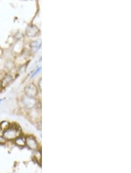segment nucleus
Wrapping results in <instances>:
<instances>
[{"label":"nucleus","instance_id":"10","mask_svg":"<svg viewBox=\"0 0 131 173\" xmlns=\"http://www.w3.org/2000/svg\"><path fill=\"white\" fill-rule=\"evenodd\" d=\"M6 142V139L2 135H0V144H4Z\"/></svg>","mask_w":131,"mask_h":173},{"label":"nucleus","instance_id":"4","mask_svg":"<svg viewBox=\"0 0 131 173\" xmlns=\"http://www.w3.org/2000/svg\"><path fill=\"white\" fill-rule=\"evenodd\" d=\"M26 145L32 150H36L38 147V143L32 136H28L26 138Z\"/></svg>","mask_w":131,"mask_h":173},{"label":"nucleus","instance_id":"3","mask_svg":"<svg viewBox=\"0 0 131 173\" xmlns=\"http://www.w3.org/2000/svg\"><path fill=\"white\" fill-rule=\"evenodd\" d=\"M23 104H24L25 107L27 108L31 109L34 108L37 104L36 99L34 97H29L25 95L22 98Z\"/></svg>","mask_w":131,"mask_h":173},{"label":"nucleus","instance_id":"13","mask_svg":"<svg viewBox=\"0 0 131 173\" xmlns=\"http://www.w3.org/2000/svg\"><path fill=\"white\" fill-rule=\"evenodd\" d=\"M3 88V86H2V85H1V82L0 81V90H1V89Z\"/></svg>","mask_w":131,"mask_h":173},{"label":"nucleus","instance_id":"1","mask_svg":"<svg viewBox=\"0 0 131 173\" xmlns=\"http://www.w3.org/2000/svg\"><path fill=\"white\" fill-rule=\"evenodd\" d=\"M20 133L18 127H9L3 132V136L6 140H14L19 137Z\"/></svg>","mask_w":131,"mask_h":173},{"label":"nucleus","instance_id":"9","mask_svg":"<svg viewBox=\"0 0 131 173\" xmlns=\"http://www.w3.org/2000/svg\"><path fill=\"white\" fill-rule=\"evenodd\" d=\"M41 44V41L40 40H38L34 41L32 43L31 46L32 48H39Z\"/></svg>","mask_w":131,"mask_h":173},{"label":"nucleus","instance_id":"2","mask_svg":"<svg viewBox=\"0 0 131 173\" xmlns=\"http://www.w3.org/2000/svg\"><path fill=\"white\" fill-rule=\"evenodd\" d=\"M24 92L26 96L31 97H35L38 94V90L37 86L34 83H31L25 86Z\"/></svg>","mask_w":131,"mask_h":173},{"label":"nucleus","instance_id":"8","mask_svg":"<svg viewBox=\"0 0 131 173\" xmlns=\"http://www.w3.org/2000/svg\"><path fill=\"white\" fill-rule=\"evenodd\" d=\"M9 127H10V124L8 121H3L1 123H0V130L4 132L5 129L8 128Z\"/></svg>","mask_w":131,"mask_h":173},{"label":"nucleus","instance_id":"5","mask_svg":"<svg viewBox=\"0 0 131 173\" xmlns=\"http://www.w3.org/2000/svg\"><path fill=\"white\" fill-rule=\"evenodd\" d=\"M38 29L34 26H30L26 29V34L29 37H33L38 33Z\"/></svg>","mask_w":131,"mask_h":173},{"label":"nucleus","instance_id":"14","mask_svg":"<svg viewBox=\"0 0 131 173\" xmlns=\"http://www.w3.org/2000/svg\"><path fill=\"white\" fill-rule=\"evenodd\" d=\"M2 101H3V100H2V99H1V98H0V104H1V103Z\"/></svg>","mask_w":131,"mask_h":173},{"label":"nucleus","instance_id":"11","mask_svg":"<svg viewBox=\"0 0 131 173\" xmlns=\"http://www.w3.org/2000/svg\"><path fill=\"white\" fill-rule=\"evenodd\" d=\"M41 69V68H38V69L36 70V71H35V72H34L33 73V75H32V77H34L36 75V74H38V73H39V72L40 71Z\"/></svg>","mask_w":131,"mask_h":173},{"label":"nucleus","instance_id":"7","mask_svg":"<svg viewBox=\"0 0 131 173\" xmlns=\"http://www.w3.org/2000/svg\"><path fill=\"white\" fill-rule=\"evenodd\" d=\"M12 81H13V77H12L11 75H6L4 78L3 80L2 81H1L3 88H5L7 86H8L11 83V82Z\"/></svg>","mask_w":131,"mask_h":173},{"label":"nucleus","instance_id":"6","mask_svg":"<svg viewBox=\"0 0 131 173\" xmlns=\"http://www.w3.org/2000/svg\"><path fill=\"white\" fill-rule=\"evenodd\" d=\"M15 140V143L20 147H23L26 145V139L25 138L23 137H17Z\"/></svg>","mask_w":131,"mask_h":173},{"label":"nucleus","instance_id":"12","mask_svg":"<svg viewBox=\"0 0 131 173\" xmlns=\"http://www.w3.org/2000/svg\"><path fill=\"white\" fill-rule=\"evenodd\" d=\"M41 82H42L41 79H40V81H39V88H40V89L41 90H42V88H41Z\"/></svg>","mask_w":131,"mask_h":173}]
</instances>
